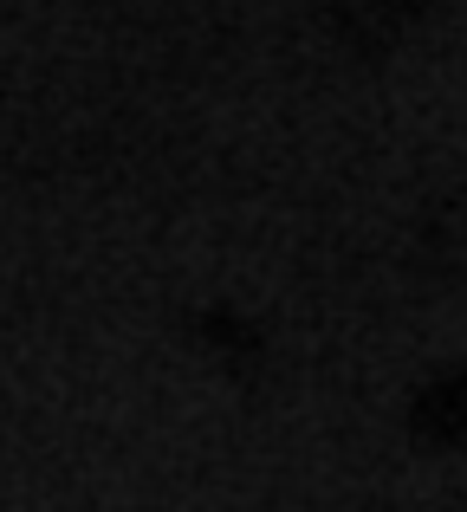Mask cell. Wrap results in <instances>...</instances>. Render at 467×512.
Listing matches in <instances>:
<instances>
[{"instance_id":"2","label":"cell","mask_w":467,"mask_h":512,"mask_svg":"<svg viewBox=\"0 0 467 512\" xmlns=\"http://www.w3.org/2000/svg\"><path fill=\"white\" fill-rule=\"evenodd\" d=\"M422 428H429V435H467V383L429 389V396H422Z\"/></svg>"},{"instance_id":"1","label":"cell","mask_w":467,"mask_h":512,"mask_svg":"<svg viewBox=\"0 0 467 512\" xmlns=\"http://www.w3.org/2000/svg\"><path fill=\"white\" fill-rule=\"evenodd\" d=\"M409 7L416 0H331V20L351 46H390L409 26Z\"/></svg>"}]
</instances>
